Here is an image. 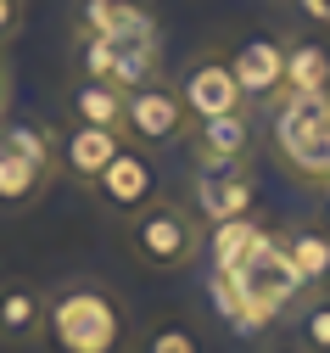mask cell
<instances>
[{"label": "cell", "instance_id": "1", "mask_svg": "<svg viewBox=\"0 0 330 353\" xmlns=\"http://www.w3.org/2000/svg\"><path fill=\"white\" fill-rule=\"evenodd\" d=\"M207 292L218 303V314L235 325V331H269L286 308L302 297V281L291 275L286 252H280V236H269L263 247H252L241 263L229 270H213L207 275Z\"/></svg>", "mask_w": 330, "mask_h": 353}, {"label": "cell", "instance_id": "2", "mask_svg": "<svg viewBox=\"0 0 330 353\" xmlns=\"http://www.w3.org/2000/svg\"><path fill=\"white\" fill-rule=\"evenodd\" d=\"M134 320L112 286L68 281L45 297V342L56 353H129Z\"/></svg>", "mask_w": 330, "mask_h": 353}, {"label": "cell", "instance_id": "3", "mask_svg": "<svg viewBox=\"0 0 330 353\" xmlns=\"http://www.w3.org/2000/svg\"><path fill=\"white\" fill-rule=\"evenodd\" d=\"M269 135H274L280 168H286L297 185L330 191V90H319V96L280 90Z\"/></svg>", "mask_w": 330, "mask_h": 353}, {"label": "cell", "instance_id": "4", "mask_svg": "<svg viewBox=\"0 0 330 353\" xmlns=\"http://www.w3.org/2000/svg\"><path fill=\"white\" fill-rule=\"evenodd\" d=\"M62 168V141L45 123H12L0 135V202L28 208Z\"/></svg>", "mask_w": 330, "mask_h": 353}, {"label": "cell", "instance_id": "5", "mask_svg": "<svg viewBox=\"0 0 330 353\" xmlns=\"http://www.w3.org/2000/svg\"><path fill=\"white\" fill-rule=\"evenodd\" d=\"M123 236H129V252L146 263V270H185V263H196V252H202L196 219L179 202H163V196H152L146 208H134Z\"/></svg>", "mask_w": 330, "mask_h": 353}, {"label": "cell", "instance_id": "6", "mask_svg": "<svg viewBox=\"0 0 330 353\" xmlns=\"http://www.w3.org/2000/svg\"><path fill=\"white\" fill-rule=\"evenodd\" d=\"M118 135H123L129 146H152V152H157V146H174V141L191 135V112H185L179 90H168L163 79H152V84H134V90L123 96Z\"/></svg>", "mask_w": 330, "mask_h": 353}, {"label": "cell", "instance_id": "7", "mask_svg": "<svg viewBox=\"0 0 330 353\" xmlns=\"http://www.w3.org/2000/svg\"><path fill=\"white\" fill-rule=\"evenodd\" d=\"M73 28L101 34V39H112V46H129L140 57L163 62V28H157V17L140 6V0H84Z\"/></svg>", "mask_w": 330, "mask_h": 353}, {"label": "cell", "instance_id": "8", "mask_svg": "<svg viewBox=\"0 0 330 353\" xmlns=\"http://www.w3.org/2000/svg\"><path fill=\"white\" fill-rule=\"evenodd\" d=\"M73 62H79L84 79H107V84H118V90L152 84L163 73V62L140 57L129 46H112V39H101V34H84V28H73Z\"/></svg>", "mask_w": 330, "mask_h": 353}, {"label": "cell", "instance_id": "9", "mask_svg": "<svg viewBox=\"0 0 330 353\" xmlns=\"http://www.w3.org/2000/svg\"><path fill=\"white\" fill-rule=\"evenodd\" d=\"M90 191H96V202H101L107 213L129 219L134 208H146V202L157 196V174H152V163L140 157L134 146H118L112 163L96 174V180H90Z\"/></svg>", "mask_w": 330, "mask_h": 353}, {"label": "cell", "instance_id": "10", "mask_svg": "<svg viewBox=\"0 0 330 353\" xmlns=\"http://www.w3.org/2000/svg\"><path fill=\"white\" fill-rule=\"evenodd\" d=\"M179 101H185V112H191V123L224 118V112H241V107H247V96H241V84H235V73H229L224 57H202V62L185 68Z\"/></svg>", "mask_w": 330, "mask_h": 353}, {"label": "cell", "instance_id": "11", "mask_svg": "<svg viewBox=\"0 0 330 353\" xmlns=\"http://www.w3.org/2000/svg\"><path fill=\"white\" fill-rule=\"evenodd\" d=\"M185 146H191V163L202 174H213V168H247V157H252V123H247V112L202 118V123H191Z\"/></svg>", "mask_w": 330, "mask_h": 353}, {"label": "cell", "instance_id": "12", "mask_svg": "<svg viewBox=\"0 0 330 353\" xmlns=\"http://www.w3.org/2000/svg\"><path fill=\"white\" fill-rule=\"evenodd\" d=\"M229 73H235L247 101H269V96L286 90V46H280V39H247V46L229 57Z\"/></svg>", "mask_w": 330, "mask_h": 353}, {"label": "cell", "instance_id": "13", "mask_svg": "<svg viewBox=\"0 0 330 353\" xmlns=\"http://www.w3.org/2000/svg\"><path fill=\"white\" fill-rule=\"evenodd\" d=\"M252 202H258V185H252L247 168H213V174L196 168V213L207 225H218V219H247Z\"/></svg>", "mask_w": 330, "mask_h": 353}, {"label": "cell", "instance_id": "14", "mask_svg": "<svg viewBox=\"0 0 330 353\" xmlns=\"http://www.w3.org/2000/svg\"><path fill=\"white\" fill-rule=\"evenodd\" d=\"M0 342L6 347L45 342V292L34 281H0Z\"/></svg>", "mask_w": 330, "mask_h": 353}, {"label": "cell", "instance_id": "15", "mask_svg": "<svg viewBox=\"0 0 330 353\" xmlns=\"http://www.w3.org/2000/svg\"><path fill=\"white\" fill-rule=\"evenodd\" d=\"M56 141H62V168L73 174L79 185H90V180L112 163V152L123 146L118 129H96V123H73L68 135H56Z\"/></svg>", "mask_w": 330, "mask_h": 353}, {"label": "cell", "instance_id": "16", "mask_svg": "<svg viewBox=\"0 0 330 353\" xmlns=\"http://www.w3.org/2000/svg\"><path fill=\"white\" fill-rule=\"evenodd\" d=\"M274 230L269 225H258V219L247 213V219H218V225L202 236V252H207V275L213 270H229V263H241L252 247H263Z\"/></svg>", "mask_w": 330, "mask_h": 353}, {"label": "cell", "instance_id": "17", "mask_svg": "<svg viewBox=\"0 0 330 353\" xmlns=\"http://www.w3.org/2000/svg\"><path fill=\"white\" fill-rule=\"evenodd\" d=\"M123 96L129 90H118V84H107V79H73V90H68V112H73V123H96V129H118L123 123Z\"/></svg>", "mask_w": 330, "mask_h": 353}, {"label": "cell", "instance_id": "18", "mask_svg": "<svg viewBox=\"0 0 330 353\" xmlns=\"http://www.w3.org/2000/svg\"><path fill=\"white\" fill-rule=\"evenodd\" d=\"M280 252H286L291 275L302 281V292L330 281V236L324 230H291L286 241H280Z\"/></svg>", "mask_w": 330, "mask_h": 353}, {"label": "cell", "instance_id": "19", "mask_svg": "<svg viewBox=\"0 0 330 353\" xmlns=\"http://www.w3.org/2000/svg\"><path fill=\"white\" fill-rule=\"evenodd\" d=\"M286 90H302V96L330 90V51L324 46H286Z\"/></svg>", "mask_w": 330, "mask_h": 353}, {"label": "cell", "instance_id": "20", "mask_svg": "<svg viewBox=\"0 0 330 353\" xmlns=\"http://www.w3.org/2000/svg\"><path fill=\"white\" fill-rule=\"evenodd\" d=\"M134 353H202V342H196V331H191V325L168 320V325H152L146 336H140V347H134Z\"/></svg>", "mask_w": 330, "mask_h": 353}, {"label": "cell", "instance_id": "21", "mask_svg": "<svg viewBox=\"0 0 330 353\" xmlns=\"http://www.w3.org/2000/svg\"><path fill=\"white\" fill-rule=\"evenodd\" d=\"M297 331H302V347H308V353H330V297H319V303L308 308Z\"/></svg>", "mask_w": 330, "mask_h": 353}, {"label": "cell", "instance_id": "22", "mask_svg": "<svg viewBox=\"0 0 330 353\" xmlns=\"http://www.w3.org/2000/svg\"><path fill=\"white\" fill-rule=\"evenodd\" d=\"M23 23V0H0V39H12Z\"/></svg>", "mask_w": 330, "mask_h": 353}, {"label": "cell", "instance_id": "23", "mask_svg": "<svg viewBox=\"0 0 330 353\" xmlns=\"http://www.w3.org/2000/svg\"><path fill=\"white\" fill-rule=\"evenodd\" d=\"M297 6H302L308 17H319V23H330V0H297Z\"/></svg>", "mask_w": 330, "mask_h": 353}, {"label": "cell", "instance_id": "24", "mask_svg": "<svg viewBox=\"0 0 330 353\" xmlns=\"http://www.w3.org/2000/svg\"><path fill=\"white\" fill-rule=\"evenodd\" d=\"M6 101H12V68H6V57H0V112H6Z\"/></svg>", "mask_w": 330, "mask_h": 353}, {"label": "cell", "instance_id": "25", "mask_svg": "<svg viewBox=\"0 0 330 353\" xmlns=\"http://www.w3.org/2000/svg\"><path fill=\"white\" fill-rule=\"evenodd\" d=\"M319 230L330 236V191H324V219H319Z\"/></svg>", "mask_w": 330, "mask_h": 353}]
</instances>
